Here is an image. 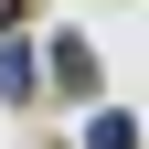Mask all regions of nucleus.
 Wrapping results in <instances>:
<instances>
[{
	"label": "nucleus",
	"mask_w": 149,
	"mask_h": 149,
	"mask_svg": "<svg viewBox=\"0 0 149 149\" xmlns=\"http://www.w3.org/2000/svg\"><path fill=\"white\" fill-rule=\"evenodd\" d=\"M32 85H43V64H32V43H11V32H0V96L22 107V96H32Z\"/></svg>",
	"instance_id": "f03ea898"
},
{
	"label": "nucleus",
	"mask_w": 149,
	"mask_h": 149,
	"mask_svg": "<svg viewBox=\"0 0 149 149\" xmlns=\"http://www.w3.org/2000/svg\"><path fill=\"white\" fill-rule=\"evenodd\" d=\"M43 74L64 85L74 107H96V43H85V32H53V53H43Z\"/></svg>",
	"instance_id": "f257e3e1"
},
{
	"label": "nucleus",
	"mask_w": 149,
	"mask_h": 149,
	"mask_svg": "<svg viewBox=\"0 0 149 149\" xmlns=\"http://www.w3.org/2000/svg\"><path fill=\"white\" fill-rule=\"evenodd\" d=\"M11 22H22V0H0V32H11Z\"/></svg>",
	"instance_id": "20e7f679"
},
{
	"label": "nucleus",
	"mask_w": 149,
	"mask_h": 149,
	"mask_svg": "<svg viewBox=\"0 0 149 149\" xmlns=\"http://www.w3.org/2000/svg\"><path fill=\"white\" fill-rule=\"evenodd\" d=\"M85 149H139V117H128V107H96V117H85Z\"/></svg>",
	"instance_id": "7ed1b4c3"
}]
</instances>
